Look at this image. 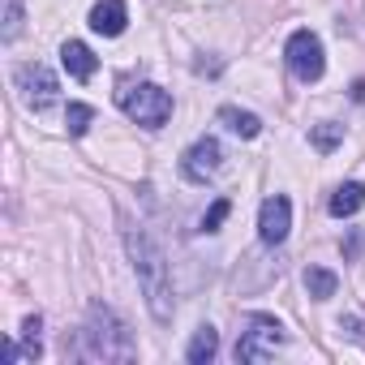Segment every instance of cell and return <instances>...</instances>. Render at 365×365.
Returning a JSON list of instances; mask_svg holds the SVG:
<instances>
[{
    "instance_id": "obj_1",
    "label": "cell",
    "mask_w": 365,
    "mask_h": 365,
    "mask_svg": "<svg viewBox=\"0 0 365 365\" xmlns=\"http://www.w3.org/2000/svg\"><path fill=\"white\" fill-rule=\"evenodd\" d=\"M125 245H129V258H133V271H138V279H142V292H146V305H150V314L159 318V322H168L172 318V288H168V262H163V254H159V245L142 232V228H125Z\"/></svg>"
},
{
    "instance_id": "obj_2",
    "label": "cell",
    "mask_w": 365,
    "mask_h": 365,
    "mask_svg": "<svg viewBox=\"0 0 365 365\" xmlns=\"http://www.w3.org/2000/svg\"><path fill=\"white\" fill-rule=\"evenodd\" d=\"M116 103L129 120L146 125V129H159L168 116H172V99L168 91H159L155 82H120L116 86Z\"/></svg>"
},
{
    "instance_id": "obj_3",
    "label": "cell",
    "mask_w": 365,
    "mask_h": 365,
    "mask_svg": "<svg viewBox=\"0 0 365 365\" xmlns=\"http://www.w3.org/2000/svg\"><path fill=\"white\" fill-rule=\"evenodd\" d=\"M279 344H284V327L267 314H254L250 331H241V339H237V361H267V356H275Z\"/></svg>"
},
{
    "instance_id": "obj_4",
    "label": "cell",
    "mask_w": 365,
    "mask_h": 365,
    "mask_svg": "<svg viewBox=\"0 0 365 365\" xmlns=\"http://www.w3.org/2000/svg\"><path fill=\"white\" fill-rule=\"evenodd\" d=\"M288 69L301 78V82H318L322 78V69H327V61H322V43H318V35L314 31H297L292 39H288Z\"/></svg>"
},
{
    "instance_id": "obj_5",
    "label": "cell",
    "mask_w": 365,
    "mask_h": 365,
    "mask_svg": "<svg viewBox=\"0 0 365 365\" xmlns=\"http://www.w3.org/2000/svg\"><path fill=\"white\" fill-rule=\"evenodd\" d=\"M18 91H22V99L35 108V112H43L48 103H56V78L43 69V65H22L18 69Z\"/></svg>"
},
{
    "instance_id": "obj_6",
    "label": "cell",
    "mask_w": 365,
    "mask_h": 365,
    "mask_svg": "<svg viewBox=\"0 0 365 365\" xmlns=\"http://www.w3.org/2000/svg\"><path fill=\"white\" fill-rule=\"evenodd\" d=\"M288 228H292V207H288V198H284V194L267 198L262 211H258V237H262L267 245H279V241L288 237Z\"/></svg>"
},
{
    "instance_id": "obj_7",
    "label": "cell",
    "mask_w": 365,
    "mask_h": 365,
    "mask_svg": "<svg viewBox=\"0 0 365 365\" xmlns=\"http://www.w3.org/2000/svg\"><path fill=\"white\" fill-rule=\"evenodd\" d=\"M220 155H224V150H220L215 138H198V142L185 150V176H190V180H207V176L220 168Z\"/></svg>"
},
{
    "instance_id": "obj_8",
    "label": "cell",
    "mask_w": 365,
    "mask_h": 365,
    "mask_svg": "<svg viewBox=\"0 0 365 365\" xmlns=\"http://www.w3.org/2000/svg\"><path fill=\"white\" fill-rule=\"evenodd\" d=\"M125 22H129L125 0H99V5L91 9V31H95V35H108V39H116V35L125 31Z\"/></svg>"
},
{
    "instance_id": "obj_9",
    "label": "cell",
    "mask_w": 365,
    "mask_h": 365,
    "mask_svg": "<svg viewBox=\"0 0 365 365\" xmlns=\"http://www.w3.org/2000/svg\"><path fill=\"white\" fill-rule=\"evenodd\" d=\"M61 61H65V69H69L78 82H86V78L95 73V52H91L86 43H78V39H69V43L61 48Z\"/></svg>"
},
{
    "instance_id": "obj_10",
    "label": "cell",
    "mask_w": 365,
    "mask_h": 365,
    "mask_svg": "<svg viewBox=\"0 0 365 365\" xmlns=\"http://www.w3.org/2000/svg\"><path fill=\"white\" fill-rule=\"evenodd\" d=\"M361 202H365V185H356V180H348V185H339L335 194H331V215H356L361 211Z\"/></svg>"
},
{
    "instance_id": "obj_11",
    "label": "cell",
    "mask_w": 365,
    "mask_h": 365,
    "mask_svg": "<svg viewBox=\"0 0 365 365\" xmlns=\"http://www.w3.org/2000/svg\"><path fill=\"white\" fill-rule=\"evenodd\" d=\"M220 120H224L237 138H258V129H262V120H258L254 112H241V108H220Z\"/></svg>"
},
{
    "instance_id": "obj_12",
    "label": "cell",
    "mask_w": 365,
    "mask_h": 365,
    "mask_svg": "<svg viewBox=\"0 0 365 365\" xmlns=\"http://www.w3.org/2000/svg\"><path fill=\"white\" fill-rule=\"evenodd\" d=\"M305 288H309L314 301H327V297H335L339 279H335L331 271H322V267H309V271H305Z\"/></svg>"
},
{
    "instance_id": "obj_13",
    "label": "cell",
    "mask_w": 365,
    "mask_h": 365,
    "mask_svg": "<svg viewBox=\"0 0 365 365\" xmlns=\"http://www.w3.org/2000/svg\"><path fill=\"white\" fill-rule=\"evenodd\" d=\"M215 352H220V335H215L211 327H202V331L194 335V344H190V361H194V365H202V361H211Z\"/></svg>"
},
{
    "instance_id": "obj_14",
    "label": "cell",
    "mask_w": 365,
    "mask_h": 365,
    "mask_svg": "<svg viewBox=\"0 0 365 365\" xmlns=\"http://www.w3.org/2000/svg\"><path fill=\"white\" fill-rule=\"evenodd\" d=\"M91 120H95V108H86V103H69V108H65V125H69L73 138H82V133L91 129Z\"/></svg>"
},
{
    "instance_id": "obj_15",
    "label": "cell",
    "mask_w": 365,
    "mask_h": 365,
    "mask_svg": "<svg viewBox=\"0 0 365 365\" xmlns=\"http://www.w3.org/2000/svg\"><path fill=\"white\" fill-rule=\"evenodd\" d=\"M228 211H232V202L228 198H215V207L202 215V232H220V224L228 220Z\"/></svg>"
},
{
    "instance_id": "obj_16",
    "label": "cell",
    "mask_w": 365,
    "mask_h": 365,
    "mask_svg": "<svg viewBox=\"0 0 365 365\" xmlns=\"http://www.w3.org/2000/svg\"><path fill=\"white\" fill-rule=\"evenodd\" d=\"M18 31H22V0H5V39H18Z\"/></svg>"
},
{
    "instance_id": "obj_17",
    "label": "cell",
    "mask_w": 365,
    "mask_h": 365,
    "mask_svg": "<svg viewBox=\"0 0 365 365\" xmlns=\"http://www.w3.org/2000/svg\"><path fill=\"white\" fill-rule=\"evenodd\" d=\"M339 138H344V129H339V125H318V129H314V146H318V150H331Z\"/></svg>"
}]
</instances>
